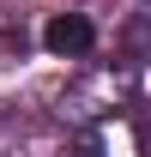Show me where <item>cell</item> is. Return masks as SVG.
Segmentation results:
<instances>
[{"mask_svg": "<svg viewBox=\"0 0 151 157\" xmlns=\"http://www.w3.org/2000/svg\"><path fill=\"white\" fill-rule=\"evenodd\" d=\"M42 42H48V55H91V42H97V30H91V18L85 12H55V18L42 24Z\"/></svg>", "mask_w": 151, "mask_h": 157, "instance_id": "cell-1", "label": "cell"}, {"mask_svg": "<svg viewBox=\"0 0 151 157\" xmlns=\"http://www.w3.org/2000/svg\"><path fill=\"white\" fill-rule=\"evenodd\" d=\"M60 157H109V151H103V139H97V133H73Z\"/></svg>", "mask_w": 151, "mask_h": 157, "instance_id": "cell-2", "label": "cell"}, {"mask_svg": "<svg viewBox=\"0 0 151 157\" xmlns=\"http://www.w3.org/2000/svg\"><path fill=\"white\" fill-rule=\"evenodd\" d=\"M139 157H151V115H139Z\"/></svg>", "mask_w": 151, "mask_h": 157, "instance_id": "cell-3", "label": "cell"}]
</instances>
